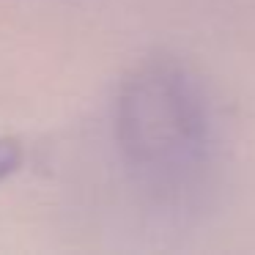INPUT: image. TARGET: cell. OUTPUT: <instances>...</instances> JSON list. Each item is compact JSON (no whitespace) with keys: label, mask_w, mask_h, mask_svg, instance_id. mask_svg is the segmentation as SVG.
<instances>
[{"label":"cell","mask_w":255,"mask_h":255,"mask_svg":"<svg viewBox=\"0 0 255 255\" xmlns=\"http://www.w3.org/2000/svg\"><path fill=\"white\" fill-rule=\"evenodd\" d=\"M17 167H19V148L11 143V140L0 137V181H3L6 176H11Z\"/></svg>","instance_id":"1"}]
</instances>
